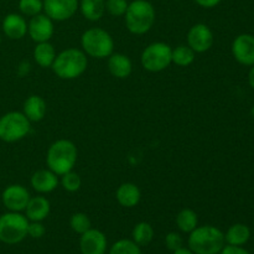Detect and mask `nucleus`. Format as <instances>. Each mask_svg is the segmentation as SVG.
<instances>
[{
  "label": "nucleus",
  "instance_id": "nucleus-1",
  "mask_svg": "<svg viewBox=\"0 0 254 254\" xmlns=\"http://www.w3.org/2000/svg\"><path fill=\"white\" fill-rule=\"evenodd\" d=\"M78 150L73 141L68 139H59L47 149L46 165L57 176L64 175L76 166Z\"/></svg>",
  "mask_w": 254,
  "mask_h": 254
},
{
  "label": "nucleus",
  "instance_id": "nucleus-2",
  "mask_svg": "<svg viewBox=\"0 0 254 254\" xmlns=\"http://www.w3.org/2000/svg\"><path fill=\"white\" fill-rule=\"evenodd\" d=\"M88 67V59L82 50L69 47L56 55L52 71L61 79H76L86 72Z\"/></svg>",
  "mask_w": 254,
  "mask_h": 254
},
{
  "label": "nucleus",
  "instance_id": "nucleus-3",
  "mask_svg": "<svg viewBox=\"0 0 254 254\" xmlns=\"http://www.w3.org/2000/svg\"><path fill=\"white\" fill-rule=\"evenodd\" d=\"M189 235V248L195 254H218L225 247V235L215 226H200Z\"/></svg>",
  "mask_w": 254,
  "mask_h": 254
},
{
  "label": "nucleus",
  "instance_id": "nucleus-4",
  "mask_svg": "<svg viewBox=\"0 0 254 254\" xmlns=\"http://www.w3.org/2000/svg\"><path fill=\"white\" fill-rule=\"evenodd\" d=\"M155 17V9L148 0H133L124 14L127 29L133 35H144L150 31Z\"/></svg>",
  "mask_w": 254,
  "mask_h": 254
},
{
  "label": "nucleus",
  "instance_id": "nucleus-5",
  "mask_svg": "<svg viewBox=\"0 0 254 254\" xmlns=\"http://www.w3.org/2000/svg\"><path fill=\"white\" fill-rule=\"evenodd\" d=\"M82 51L89 57L103 60L108 59L114 52V40L109 32L101 27L86 30L81 36Z\"/></svg>",
  "mask_w": 254,
  "mask_h": 254
},
{
  "label": "nucleus",
  "instance_id": "nucleus-6",
  "mask_svg": "<svg viewBox=\"0 0 254 254\" xmlns=\"http://www.w3.org/2000/svg\"><path fill=\"white\" fill-rule=\"evenodd\" d=\"M31 130V122L22 112H7L0 117V140L5 143H16Z\"/></svg>",
  "mask_w": 254,
  "mask_h": 254
},
{
  "label": "nucleus",
  "instance_id": "nucleus-7",
  "mask_svg": "<svg viewBox=\"0 0 254 254\" xmlns=\"http://www.w3.org/2000/svg\"><path fill=\"white\" fill-rule=\"evenodd\" d=\"M29 222L21 212H9L0 216V242L5 245H17L27 236Z\"/></svg>",
  "mask_w": 254,
  "mask_h": 254
},
{
  "label": "nucleus",
  "instance_id": "nucleus-8",
  "mask_svg": "<svg viewBox=\"0 0 254 254\" xmlns=\"http://www.w3.org/2000/svg\"><path fill=\"white\" fill-rule=\"evenodd\" d=\"M173 49L166 42H153L143 50L140 56L141 66L148 72H161L168 68L173 61Z\"/></svg>",
  "mask_w": 254,
  "mask_h": 254
},
{
  "label": "nucleus",
  "instance_id": "nucleus-9",
  "mask_svg": "<svg viewBox=\"0 0 254 254\" xmlns=\"http://www.w3.org/2000/svg\"><path fill=\"white\" fill-rule=\"evenodd\" d=\"M30 192L25 186L14 184L5 188L1 193L2 205L7 211L11 212H22L26 208L27 202L30 200Z\"/></svg>",
  "mask_w": 254,
  "mask_h": 254
},
{
  "label": "nucleus",
  "instance_id": "nucleus-10",
  "mask_svg": "<svg viewBox=\"0 0 254 254\" xmlns=\"http://www.w3.org/2000/svg\"><path fill=\"white\" fill-rule=\"evenodd\" d=\"M188 46L196 54H203L212 47L215 37L213 32L206 24H196L190 27L188 32Z\"/></svg>",
  "mask_w": 254,
  "mask_h": 254
},
{
  "label": "nucleus",
  "instance_id": "nucleus-11",
  "mask_svg": "<svg viewBox=\"0 0 254 254\" xmlns=\"http://www.w3.org/2000/svg\"><path fill=\"white\" fill-rule=\"evenodd\" d=\"M54 20L50 19L46 14L35 15L27 22V35L36 44L50 41L54 36Z\"/></svg>",
  "mask_w": 254,
  "mask_h": 254
},
{
  "label": "nucleus",
  "instance_id": "nucleus-12",
  "mask_svg": "<svg viewBox=\"0 0 254 254\" xmlns=\"http://www.w3.org/2000/svg\"><path fill=\"white\" fill-rule=\"evenodd\" d=\"M44 12L54 21H66L77 12L78 0H42Z\"/></svg>",
  "mask_w": 254,
  "mask_h": 254
},
{
  "label": "nucleus",
  "instance_id": "nucleus-13",
  "mask_svg": "<svg viewBox=\"0 0 254 254\" xmlns=\"http://www.w3.org/2000/svg\"><path fill=\"white\" fill-rule=\"evenodd\" d=\"M232 54L236 61L245 66L254 64V36L250 34L238 35L232 44Z\"/></svg>",
  "mask_w": 254,
  "mask_h": 254
},
{
  "label": "nucleus",
  "instance_id": "nucleus-14",
  "mask_svg": "<svg viewBox=\"0 0 254 254\" xmlns=\"http://www.w3.org/2000/svg\"><path fill=\"white\" fill-rule=\"evenodd\" d=\"M79 248L82 254H104L107 251V237L103 232L89 228L81 235Z\"/></svg>",
  "mask_w": 254,
  "mask_h": 254
},
{
  "label": "nucleus",
  "instance_id": "nucleus-15",
  "mask_svg": "<svg viewBox=\"0 0 254 254\" xmlns=\"http://www.w3.org/2000/svg\"><path fill=\"white\" fill-rule=\"evenodd\" d=\"M30 184L36 192L45 195V193H50L56 190L60 180L59 176L50 169H41L32 174Z\"/></svg>",
  "mask_w": 254,
  "mask_h": 254
},
{
  "label": "nucleus",
  "instance_id": "nucleus-16",
  "mask_svg": "<svg viewBox=\"0 0 254 254\" xmlns=\"http://www.w3.org/2000/svg\"><path fill=\"white\" fill-rule=\"evenodd\" d=\"M2 32L10 40H21L27 35V22L19 14H7L2 20Z\"/></svg>",
  "mask_w": 254,
  "mask_h": 254
},
{
  "label": "nucleus",
  "instance_id": "nucleus-17",
  "mask_svg": "<svg viewBox=\"0 0 254 254\" xmlns=\"http://www.w3.org/2000/svg\"><path fill=\"white\" fill-rule=\"evenodd\" d=\"M51 211V203L45 196L30 197L25 208V216L30 222H42L46 220Z\"/></svg>",
  "mask_w": 254,
  "mask_h": 254
},
{
  "label": "nucleus",
  "instance_id": "nucleus-18",
  "mask_svg": "<svg viewBox=\"0 0 254 254\" xmlns=\"http://www.w3.org/2000/svg\"><path fill=\"white\" fill-rule=\"evenodd\" d=\"M107 66H108L109 73L113 77L119 79L128 78L133 71V62L129 59V56L124 54H112L108 57L107 61Z\"/></svg>",
  "mask_w": 254,
  "mask_h": 254
},
{
  "label": "nucleus",
  "instance_id": "nucleus-19",
  "mask_svg": "<svg viewBox=\"0 0 254 254\" xmlns=\"http://www.w3.org/2000/svg\"><path fill=\"white\" fill-rule=\"evenodd\" d=\"M22 113L31 123L41 122L47 113L46 101L37 94L27 97L24 102V106H22Z\"/></svg>",
  "mask_w": 254,
  "mask_h": 254
},
{
  "label": "nucleus",
  "instance_id": "nucleus-20",
  "mask_svg": "<svg viewBox=\"0 0 254 254\" xmlns=\"http://www.w3.org/2000/svg\"><path fill=\"white\" fill-rule=\"evenodd\" d=\"M116 198L118 203L123 207L133 208L140 202L141 191L139 186L133 183H123L117 189Z\"/></svg>",
  "mask_w": 254,
  "mask_h": 254
},
{
  "label": "nucleus",
  "instance_id": "nucleus-21",
  "mask_svg": "<svg viewBox=\"0 0 254 254\" xmlns=\"http://www.w3.org/2000/svg\"><path fill=\"white\" fill-rule=\"evenodd\" d=\"M56 50L50 41L36 44L34 52H32L35 62L41 68H51L55 59H56Z\"/></svg>",
  "mask_w": 254,
  "mask_h": 254
},
{
  "label": "nucleus",
  "instance_id": "nucleus-22",
  "mask_svg": "<svg viewBox=\"0 0 254 254\" xmlns=\"http://www.w3.org/2000/svg\"><path fill=\"white\" fill-rule=\"evenodd\" d=\"M78 9L84 19L98 21L106 12V0H81Z\"/></svg>",
  "mask_w": 254,
  "mask_h": 254
},
{
  "label": "nucleus",
  "instance_id": "nucleus-23",
  "mask_svg": "<svg viewBox=\"0 0 254 254\" xmlns=\"http://www.w3.org/2000/svg\"><path fill=\"white\" fill-rule=\"evenodd\" d=\"M251 237V230L248 226L242 223H236L228 228L225 235V241L230 246H243L248 242Z\"/></svg>",
  "mask_w": 254,
  "mask_h": 254
},
{
  "label": "nucleus",
  "instance_id": "nucleus-24",
  "mask_svg": "<svg viewBox=\"0 0 254 254\" xmlns=\"http://www.w3.org/2000/svg\"><path fill=\"white\" fill-rule=\"evenodd\" d=\"M197 213L191 208H183L176 216V226L184 233H191L197 227Z\"/></svg>",
  "mask_w": 254,
  "mask_h": 254
},
{
  "label": "nucleus",
  "instance_id": "nucleus-25",
  "mask_svg": "<svg viewBox=\"0 0 254 254\" xmlns=\"http://www.w3.org/2000/svg\"><path fill=\"white\" fill-rule=\"evenodd\" d=\"M196 57V52L188 45H180L176 49H173L171 61L179 67H188L193 64Z\"/></svg>",
  "mask_w": 254,
  "mask_h": 254
},
{
  "label": "nucleus",
  "instance_id": "nucleus-26",
  "mask_svg": "<svg viewBox=\"0 0 254 254\" xmlns=\"http://www.w3.org/2000/svg\"><path fill=\"white\" fill-rule=\"evenodd\" d=\"M131 236H133V241L139 247L148 246L154 238V228L151 227L150 223L139 222L138 225L134 226Z\"/></svg>",
  "mask_w": 254,
  "mask_h": 254
},
{
  "label": "nucleus",
  "instance_id": "nucleus-27",
  "mask_svg": "<svg viewBox=\"0 0 254 254\" xmlns=\"http://www.w3.org/2000/svg\"><path fill=\"white\" fill-rule=\"evenodd\" d=\"M60 184H61L62 189L67 192H77L82 186V179L78 174L72 170L61 176Z\"/></svg>",
  "mask_w": 254,
  "mask_h": 254
},
{
  "label": "nucleus",
  "instance_id": "nucleus-28",
  "mask_svg": "<svg viewBox=\"0 0 254 254\" xmlns=\"http://www.w3.org/2000/svg\"><path fill=\"white\" fill-rule=\"evenodd\" d=\"M69 226H71L72 231L78 235H83L84 232L91 228V220H89L88 216L83 212H77L73 213L71 216V220H69Z\"/></svg>",
  "mask_w": 254,
  "mask_h": 254
},
{
  "label": "nucleus",
  "instance_id": "nucleus-29",
  "mask_svg": "<svg viewBox=\"0 0 254 254\" xmlns=\"http://www.w3.org/2000/svg\"><path fill=\"white\" fill-rule=\"evenodd\" d=\"M109 254H141L140 247L133 240H121L112 246Z\"/></svg>",
  "mask_w": 254,
  "mask_h": 254
},
{
  "label": "nucleus",
  "instance_id": "nucleus-30",
  "mask_svg": "<svg viewBox=\"0 0 254 254\" xmlns=\"http://www.w3.org/2000/svg\"><path fill=\"white\" fill-rule=\"evenodd\" d=\"M19 10L25 16H35L44 11L42 0H19Z\"/></svg>",
  "mask_w": 254,
  "mask_h": 254
},
{
  "label": "nucleus",
  "instance_id": "nucleus-31",
  "mask_svg": "<svg viewBox=\"0 0 254 254\" xmlns=\"http://www.w3.org/2000/svg\"><path fill=\"white\" fill-rule=\"evenodd\" d=\"M129 2L127 0H106V10L112 16H124Z\"/></svg>",
  "mask_w": 254,
  "mask_h": 254
},
{
  "label": "nucleus",
  "instance_id": "nucleus-32",
  "mask_svg": "<svg viewBox=\"0 0 254 254\" xmlns=\"http://www.w3.org/2000/svg\"><path fill=\"white\" fill-rule=\"evenodd\" d=\"M183 237L176 232L168 233L165 237V246L168 247V250L173 251V252L183 247Z\"/></svg>",
  "mask_w": 254,
  "mask_h": 254
},
{
  "label": "nucleus",
  "instance_id": "nucleus-33",
  "mask_svg": "<svg viewBox=\"0 0 254 254\" xmlns=\"http://www.w3.org/2000/svg\"><path fill=\"white\" fill-rule=\"evenodd\" d=\"M46 233V228L42 222H29L27 227V236L32 238H41Z\"/></svg>",
  "mask_w": 254,
  "mask_h": 254
},
{
  "label": "nucleus",
  "instance_id": "nucleus-34",
  "mask_svg": "<svg viewBox=\"0 0 254 254\" xmlns=\"http://www.w3.org/2000/svg\"><path fill=\"white\" fill-rule=\"evenodd\" d=\"M220 254H250L246 250H243L241 246H226L222 248Z\"/></svg>",
  "mask_w": 254,
  "mask_h": 254
},
{
  "label": "nucleus",
  "instance_id": "nucleus-35",
  "mask_svg": "<svg viewBox=\"0 0 254 254\" xmlns=\"http://www.w3.org/2000/svg\"><path fill=\"white\" fill-rule=\"evenodd\" d=\"M195 2L197 5H200L201 7H205V9H211V7L217 6L221 2V0H195Z\"/></svg>",
  "mask_w": 254,
  "mask_h": 254
},
{
  "label": "nucleus",
  "instance_id": "nucleus-36",
  "mask_svg": "<svg viewBox=\"0 0 254 254\" xmlns=\"http://www.w3.org/2000/svg\"><path fill=\"white\" fill-rule=\"evenodd\" d=\"M173 254H195V253H193L192 251L190 250V248H184V247H181V248H179V250L174 251Z\"/></svg>",
  "mask_w": 254,
  "mask_h": 254
},
{
  "label": "nucleus",
  "instance_id": "nucleus-37",
  "mask_svg": "<svg viewBox=\"0 0 254 254\" xmlns=\"http://www.w3.org/2000/svg\"><path fill=\"white\" fill-rule=\"evenodd\" d=\"M248 82H250L251 87L254 89V64L252 66V68H251L250 73H248Z\"/></svg>",
  "mask_w": 254,
  "mask_h": 254
},
{
  "label": "nucleus",
  "instance_id": "nucleus-38",
  "mask_svg": "<svg viewBox=\"0 0 254 254\" xmlns=\"http://www.w3.org/2000/svg\"><path fill=\"white\" fill-rule=\"evenodd\" d=\"M251 113H252V117H253V118H254V106H253L252 111H251Z\"/></svg>",
  "mask_w": 254,
  "mask_h": 254
},
{
  "label": "nucleus",
  "instance_id": "nucleus-39",
  "mask_svg": "<svg viewBox=\"0 0 254 254\" xmlns=\"http://www.w3.org/2000/svg\"><path fill=\"white\" fill-rule=\"evenodd\" d=\"M0 42H1V35H0Z\"/></svg>",
  "mask_w": 254,
  "mask_h": 254
}]
</instances>
